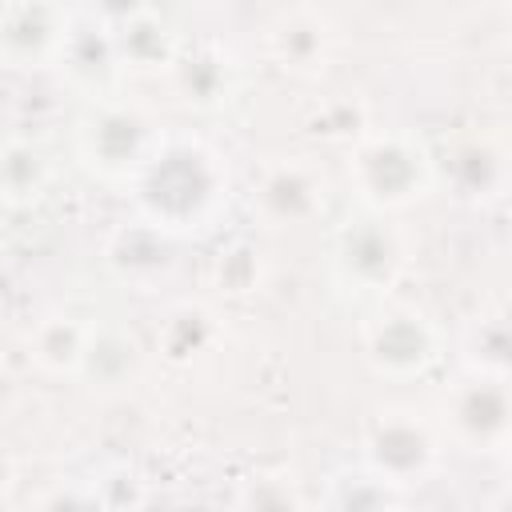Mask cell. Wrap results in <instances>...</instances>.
<instances>
[{"instance_id":"cell-1","label":"cell","mask_w":512,"mask_h":512,"mask_svg":"<svg viewBox=\"0 0 512 512\" xmlns=\"http://www.w3.org/2000/svg\"><path fill=\"white\" fill-rule=\"evenodd\" d=\"M124 192L136 220L172 240H192L208 236L224 220L232 176L224 156L204 136L164 128Z\"/></svg>"},{"instance_id":"cell-2","label":"cell","mask_w":512,"mask_h":512,"mask_svg":"<svg viewBox=\"0 0 512 512\" xmlns=\"http://www.w3.org/2000/svg\"><path fill=\"white\" fill-rule=\"evenodd\" d=\"M436 188V152L404 128L360 132L348 152V192L356 208L368 212H404L428 200Z\"/></svg>"},{"instance_id":"cell-3","label":"cell","mask_w":512,"mask_h":512,"mask_svg":"<svg viewBox=\"0 0 512 512\" xmlns=\"http://www.w3.org/2000/svg\"><path fill=\"white\" fill-rule=\"evenodd\" d=\"M408 272V240L384 212L356 208L348 212L328 240V276L332 284L360 300L376 304L396 292Z\"/></svg>"},{"instance_id":"cell-4","label":"cell","mask_w":512,"mask_h":512,"mask_svg":"<svg viewBox=\"0 0 512 512\" xmlns=\"http://www.w3.org/2000/svg\"><path fill=\"white\" fill-rule=\"evenodd\" d=\"M160 132L164 128H156L152 116L120 92L104 100H84V112L72 124V156L96 184L128 188Z\"/></svg>"},{"instance_id":"cell-5","label":"cell","mask_w":512,"mask_h":512,"mask_svg":"<svg viewBox=\"0 0 512 512\" xmlns=\"http://www.w3.org/2000/svg\"><path fill=\"white\" fill-rule=\"evenodd\" d=\"M448 340L444 328L416 304L404 300H376L360 324V356L372 376L392 384H412L432 376L444 364Z\"/></svg>"},{"instance_id":"cell-6","label":"cell","mask_w":512,"mask_h":512,"mask_svg":"<svg viewBox=\"0 0 512 512\" xmlns=\"http://www.w3.org/2000/svg\"><path fill=\"white\" fill-rule=\"evenodd\" d=\"M444 432L436 416L412 404H384L364 420L360 432V464L396 484L400 492L436 476L444 460Z\"/></svg>"},{"instance_id":"cell-7","label":"cell","mask_w":512,"mask_h":512,"mask_svg":"<svg viewBox=\"0 0 512 512\" xmlns=\"http://www.w3.org/2000/svg\"><path fill=\"white\" fill-rule=\"evenodd\" d=\"M444 444L472 456H504L512 444V392L508 376L464 368L440 400L436 416Z\"/></svg>"},{"instance_id":"cell-8","label":"cell","mask_w":512,"mask_h":512,"mask_svg":"<svg viewBox=\"0 0 512 512\" xmlns=\"http://www.w3.org/2000/svg\"><path fill=\"white\" fill-rule=\"evenodd\" d=\"M52 68L84 100H104V96H116L124 88V68H120V56H116L112 24H104L100 16H92L80 4L68 8L64 40H60V52H56Z\"/></svg>"},{"instance_id":"cell-9","label":"cell","mask_w":512,"mask_h":512,"mask_svg":"<svg viewBox=\"0 0 512 512\" xmlns=\"http://www.w3.org/2000/svg\"><path fill=\"white\" fill-rule=\"evenodd\" d=\"M328 204V180L324 172L304 160V156H284L272 160L256 188H252V212L268 224V228H296L308 224L324 212Z\"/></svg>"},{"instance_id":"cell-10","label":"cell","mask_w":512,"mask_h":512,"mask_svg":"<svg viewBox=\"0 0 512 512\" xmlns=\"http://www.w3.org/2000/svg\"><path fill=\"white\" fill-rule=\"evenodd\" d=\"M168 80H172V92L180 96V104H188L196 112H220L240 92V64L220 40H208V36L180 40Z\"/></svg>"},{"instance_id":"cell-11","label":"cell","mask_w":512,"mask_h":512,"mask_svg":"<svg viewBox=\"0 0 512 512\" xmlns=\"http://www.w3.org/2000/svg\"><path fill=\"white\" fill-rule=\"evenodd\" d=\"M68 8L72 4L60 0H12L0 12V60L20 72L52 68L64 40Z\"/></svg>"},{"instance_id":"cell-12","label":"cell","mask_w":512,"mask_h":512,"mask_svg":"<svg viewBox=\"0 0 512 512\" xmlns=\"http://www.w3.org/2000/svg\"><path fill=\"white\" fill-rule=\"evenodd\" d=\"M264 48L284 72L320 76L336 52V32H332L328 16H320L312 8H292V12H280L264 28Z\"/></svg>"},{"instance_id":"cell-13","label":"cell","mask_w":512,"mask_h":512,"mask_svg":"<svg viewBox=\"0 0 512 512\" xmlns=\"http://www.w3.org/2000/svg\"><path fill=\"white\" fill-rule=\"evenodd\" d=\"M176 244L180 240H172V236H164V232H156V228H148L144 220L132 216L128 224H120L108 236V244H104V268L120 284H128V288H152V284L168 280V272L176 264V256H172Z\"/></svg>"},{"instance_id":"cell-14","label":"cell","mask_w":512,"mask_h":512,"mask_svg":"<svg viewBox=\"0 0 512 512\" xmlns=\"http://www.w3.org/2000/svg\"><path fill=\"white\" fill-rule=\"evenodd\" d=\"M112 40H116V56L128 80V76H168L184 36L160 8L144 4L120 24H112Z\"/></svg>"},{"instance_id":"cell-15","label":"cell","mask_w":512,"mask_h":512,"mask_svg":"<svg viewBox=\"0 0 512 512\" xmlns=\"http://www.w3.org/2000/svg\"><path fill=\"white\" fill-rule=\"evenodd\" d=\"M448 180L452 192L468 204H492L508 188V160L500 140L492 136H468L460 140L444 160L436 156V184Z\"/></svg>"},{"instance_id":"cell-16","label":"cell","mask_w":512,"mask_h":512,"mask_svg":"<svg viewBox=\"0 0 512 512\" xmlns=\"http://www.w3.org/2000/svg\"><path fill=\"white\" fill-rule=\"evenodd\" d=\"M140 368H144L140 340L128 328H120V324L92 320L84 352H80L76 380L88 384L92 392H124L140 376Z\"/></svg>"},{"instance_id":"cell-17","label":"cell","mask_w":512,"mask_h":512,"mask_svg":"<svg viewBox=\"0 0 512 512\" xmlns=\"http://www.w3.org/2000/svg\"><path fill=\"white\" fill-rule=\"evenodd\" d=\"M56 180L52 152L40 140L8 136L0 144V204L4 208H32L48 196Z\"/></svg>"},{"instance_id":"cell-18","label":"cell","mask_w":512,"mask_h":512,"mask_svg":"<svg viewBox=\"0 0 512 512\" xmlns=\"http://www.w3.org/2000/svg\"><path fill=\"white\" fill-rule=\"evenodd\" d=\"M88 328H92V320H84L76 312H48V316H40L32 324V332H28L32 364L44 376H52V380H76Z\"/></svg>"},{"instance_id":"cell-19","label":"cell","mask_w":512,"mask_h":512,"mask_svg":"<svg viewBox=\"0 0 512 512\" xmlns=\"http://www.w3.org/2000/svg\"><path fill=\"white\" fill-rule=\"evenodd\" d=\"M216 316L196 304V300H180L168 308L160 332H156V352L168 360V364H192L200 360L212 344H216Z\"/></svg>"},{"instance_id":"cell-20","label":"cell","mask_w":512,"mask_h":512,"mask_svg":"<svg viewBox=\"0 0 512 512\" xmlns=\"http://www.w3.org/2000/svg\"><path fill=\"white\" fill-rule=\"evenodd\" d=\"M460 364L472 372H496L508 376L512 364V336H508V316L504 308H484L468 320L460 336Z\"/></svg>"},{"instance_id":"cell-21","label":"cell","mask_w":512,"mask_h":512,"mask_svg":"<svg viewBox=\"0 0 512 512\" xmlns=\"http://www.w3.org/2000/svg\"><path fill=\"white\" fill-rule=\"evenodd\" d=\"M324 504L328 508H396L404 504V492L356 460L352 468H336L328 476Z\"/></svg>"},{"instance_id":"cell-22","label":"cell","mask_w":512,"mask_h":512,"mask_svg":"<svg viewBox=\"0 0 512 512\" xmlns=\"http://www.w3.org/2000/svg\"><path fill=\"white\" fill-rule=\"evenodd\" d=\"M148 0H80V8H88L92 16H100L104 24H120L124 16H132L136 8H144Z\"/></svg>"},{"instance_id":"cell-23","label":"cell","mask_w":512,"mask_h":512,"mask_svg":"<svg viewBox=\"0 0 512 512\" xmlns=\"http://www.w3.org/2000/svg\"><path fill=\"white\" fill-rule=\"evenodd\" d=\"M12 484H16V480H12V460H8V452L0 448V500L12 492Z\"/></svg>"},{"instance_id":"cell-24","label":"cell","mask_w":512,"mask_h":512,"mask_svg":"<svg viewBox=\"0 0 512 512\" xmlns=\"http://www.w3.org/2000/svg\"><path fill=\"white\" fill-rule=\"evenodd\" d=\"M488 4H508V0H488Z\"/></svg>"}]
</instances>
